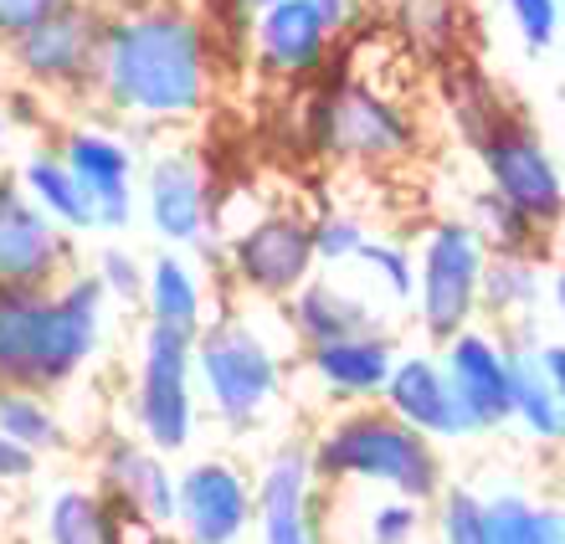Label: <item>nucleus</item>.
Wrapping results in <instances>:
<instances>
[{"label": "nucleus", "mask_w": 565, "mask_h": 544, "mask_svg": "<svg viewBox=\"0 0 565 544\" xmlns=\"http://www.w3.org/2000/svg\"><path fill=\"white\" fill-rule=\"evenodd\" d=\"M216 88V36L180 0L108 6L93 98L135 129H175L201 118Z\"/></svg>", "instance_id": "f257e3e1"}, {"label": "nucleus", "mask_w": 565, "mask_h": 544, "mask_svg": "<svg viewBox=\"0 0 565 544\" xmlns=\"http://www.w3.org/2000/svg\"><path fill=\"white\" fill-rule=\"evenodd\" d=\"M108 329V294L93 273H67L52 288L0 282V385L62 391L93 365Z\"/></svg>", "instance_id": "f03ea898"}, {"label": "nucleus", "mask_w": 565, "mask_h": 544, "mask_svg": "<svg viewBox=\"0 0 565 544\" xmlns=\"http://www.w3.org/2000/svg\"><path fill=\"white\" fill-rule=\"evenodd\" d=\"M309 462L319 488H375L417 503H431L447 488L443 447L381 401H355L329 416L309 441Z\"/></svg>", "instance_id": "7ed1b4c3"}, {"label": "nucleus", "mask_w": 565, "mask_h": 544, "mask_svg": "<svg viewBox=\"0 0 565 544\" xmlns=\"http://www.w3.org/2000/svg\"><path fill=\"white\" fill-rule=\"evenodd\" d=\"M288 365L253 319L242 313H211L195 334V391L226 431H253L278 406Z\"/></svg>", "instance_id": "20e7f679"}, {"label": "nucleus", "mask_w": 565, "mask_h": 544, "mask_svg": "<svg viewBox=\"0 0 565 544\" xmlns=\"http://www.w3.org/2000/svg\"><path fill=\"white\" fill-rule=\"evenodd\" d=\"M104 0H67L62 11L21 31L15 42L0 46V57L11 62L21 88L42 93V98H67V104H88L93 73H98V46H104Z\"/></svg>", "instance_id": "39448f33"}, {"label": "nucleus", "mask_w": 565, "mask_h": 544, "mask_svg": "<svg viewBox=\"0 0 565 544\" xmlns=\"http://www.w3.org/2000/svg\"><path fill=\"white\" fill-rule=\"evenodd\" d=\"M135 437L154 452L175 457L195 441L201 391H195V339L164 324H145L135 354V391H129Z\"/></svg>", "instance_id": "423d86ee"}, {"label": "nucleus", "mask_w": 565, "mask_h": 544, "mask_svg": "<svg viewBox=\"0 0 565 544\" xmlns=\"http://www.w3.org/2000/svg\"><path fill=\"white\" fill-rule=\"evenodd\" d=\"M313 149H324L344 164L360 170H381L396 164L417 149V118L406 114L386 88H375L365 77H340L319 93L309 114Z\"/></svg>", "instance_id": "0eeeda50"}, {"label": "nucleus", "mask_w": 565, "mask_h": 544, "mask_svg": "<svg viewBox=\"0 0 565 544\" xmlns=\"http://www.w3.org/2000/svg\"><path fill=\"white\" fill-rule=\"evenodd\" d=\"M483 263H489V247L478 242V232L468 221L447 216L431 221L427 236L417 247V288H412V303H417V329L443 344L458 329L478 324V294H483Z\"/></svg>", "instance_id": "6e6552de"}, {"label": "nucleus", "mask_w": 565, "mask_h": 544, "mask_svg": "<svg viewBox=\"0 0 565 544\" xmlns=\"http://www.w3.org/2000/svg\"><path fill=\"white\" fill-rule=\"evenodd\" d=\"M473 154L483 164L489 191H499L509 206H520L540 232H555L565 221V175L551 145L540 139V129L524 114L504 108L489 124V134L473 145Z\"/></svg>", "instance_id": "1a4fd4ad"}, {"label": "nucleus", "mask_w": 565, "mask_h": 544, "mask_svg": "<svg viewBox=\"0 0 565 544\" xmlns=\"http://www.w3.org/2000/svg\"><path fill=\"white\" fill-rule=\"evenodd\" d=\"M222 263L247 298L282 303L319 267V257H313V216L288 206L263 211V216H253L247 226L226 236Z\"/></svg>", "instance_id": "9d476101"}, {"label": "nucleus", "mask_w": 565, "mask_h": 544, "mask_svg": "<svg viewBox=\"0 0 565 544\" xmlns=\"http://www.w3.org/2000/svg\"><path fill=\"white\" fill-rule=\"evenodd\" d=\"M253 478L232 457H195L175 472V524L180 544H242L253 534Z\"/></svg>", "instance_id": "9b49d317"}, {"label": "nucleus", "mask_w": 565, "mask_h": 544, "mask_svg": "<svg viewBox=\"0 0 565 544\" xmlns=\"http://www.w3.org/2000/svg\"><path fill=\"white\" fill-rule=\"evenodd\" d=\"M67 273H77V236L31 201L21 175L0 170V282L52 288Z\"/></svg>", "instance_id": "f8f14e48"}, {"label": "nucleus", "mask_w": 565, "mask_h": 544, "mask_svg": "<svg viewBox=\"0 0 565 544\" xmlns=\"http://www.w3.org/2000/svg\"><path fill=\"white\" fill-rule=\"evenodd\" d=\"M139 206H145L149 232L160 236L164 247L211 252L216 206H211V180L191 149H160L145 164V175H139Z\"/></svg>", "instance_id": "ddd939ff"}, {"label": "nucleus", "mask_w": 565, "mask_h": 544, "mask_svg": "<svg viewBox=\"0 0 565 544\" xmlns=\"http://www.w3.org/2000/svg\"><path fill=\"white\" fill-rule=\"evenodd\" d=\"M57 154L73 164V175L83 180V191L93 201L98 232H129V221L139 211V154L124 134L104 129V124H73L57 139Z\"/></svg>", "instance_id": "4468645a"}, {"label": "nucleus", "mask_w": 565, "mask_h": 544, "mask_svg": "<svg viewBox=\"0 0 565 544\" xmlns=\"http://www.w3.org/2000/svg\"><path fill=\"white\" fill-rule=\"evenodd\" d=\"M257 544H324L319 540V478L309 441H282L253 478Z\"/></svg>", "instance_id": "2eb2a0df"}, {"label": "nucleus", "mask_w": 565, "mask_h": 544, "mask_svg": "<svg viewBox=\"0 0 565 544\" xmlns=\"http://www.w3.org/2000/svg\"><path fill=\"white\" fill-rule=\"evenodd\" d=\"M437 360H443L447 381H452V396H458L462 416L473 437L483 431L509 427V334L499 329H458L452 339L437 344Z\"/></svg>", "instance_id": "dca6fc26"}, {"label": "nucleus", "mask_w": 565, "mask_h": 544, "mask_svg": "<svg viewBox=\"0 0 565 544\" xmlns=\"http://www.w3.org/2000/svg\"><path fill=\"white\" fill-rule=\"evenodd\" d=\"M247 42H253L257 73L298 88V83L319 77V67L329 62L334 31L324 26V15L313 11L309 0H273V6L253 11Z\"/></svg>", "instance_id": "f3484780"}, {"label": "nucleus", "mask_w": 565, "mask_h": 544, "mask_svg": "<svg viewBox=\"0 0 565 544\" xmlns=\"http://www.w3.org/2000/svg\"><path fill=\"white\" fill-rule=\"evenodd\" d=\"M98 493L124 519H139L149 530L175 524V468L170 457L154 452L145 437H114L98 457Z\"/></svg>", "instance_id": "a211bd4d"}, {"label": "nucleus", "mask_w": 565, "mask_h": 544, "mask_svg": "<svg viewBox=\"0 0 565 544\" xmlns=\"http://www.w3.org/2000/svg\"><path fill=\"white\" fill-rule=\"evenodd\" d=\"M381 406L402 416L406 427H417L422 437H431L437 447H443V441H468L473 437L458 396H452V381H447L443 360H437L431 350L396 354L391 381H386V391H381Z\"/></svg>", "instance_id": "6ab92c4d"}, {"label": "nucleus", "mask_w": 565, "mask_h": 544, "mask_svg": "<svg viewBox=\"0 0 565 544\" xmlns=\"http://www.w3.org/2000/svg\"><path fill=\"white\" fill-rule=\"evenodd\" d=\"M396 354L402 350H396V339H391L386 329H360V334L309 344V350H303V370H309V381L319 385L329 401L355 406V401H381Z\"/></svg>", "instance_id": "aec40b11"}, {"label": "nucleus", "mask_w": 565, "mask_h": 544, "mask_svg": "<svg viewBox=\"0 0 565 544\" xmlns=\"http://www.w3.org/2000/svg\"><path fill=\"white\" fill-rule=\"evenodd\" d=\"M509 427L540 447H561V391L530 324H514L509 334Z\"/></svg>", "instance_id": "412c9836"}, {"label": "nucleus", "mask_w": 565, "mask_h": 544, "mask_svg": "<svg viewBox=\"0 0 565 544\" xmlns=\"http://www.w3.org/2000/svg\"><path fill=\"white\" fill-rule=\"evenodd\" d=\"M282 324H288V334L309 350V344H324V339L381 329V313H375L371 298H360L350 282L319 278V273H313V278H303L294 294L282 298Z\"/></svg>", "instance_id": "4be33fe9"}, {"label": "nucleus", "mask_w": 565, "mask_h": 544, "mask_svg": "<svg viewBox=\"0 0 565 544\" xmlns=\"http://www.w3.org/2000/svg\"><path fill=\"white\" fill-rule=\"evenodd\" d=\"M145 319L149 324H164V329H180V334H201V324H206V282H201V273H195L185 257H180V247H164L154 252L145 263Z\"/></svg>", "instance_id": "5701e85b"}, {"label": "nucleus", "mask_w": 565, "mask_h": 544, "mask_svg": "<svg viewBox=\"0 0 565 544\" xmlns=\"http://www.w3.org/2000/svg\"><path fill=\"white\" fill-rule=\"evenodd\" d=\"M15 175H21L26 195L46 211V216L57 221L62 232H73V236L98 232V216H93L88 191H83V180L73 175V164L62 160L57 149H36V154H26V164H21Z\"/></svg>", "instance_id": "b1692460"}, {"label": "nucleus", "mask_w": 565, "mask_h": 544, "mask_svg": "<svg viewBox=\"0 0 565 544\" xmlns=\"http://www.w3.org/2000/svg\"><path fill=\"white\" fill-rule=\"evenodd\" d=\"M545 298V273H540V252H489L483 263V313H493L499 324H530V313Z\"/></svg>", "instance_id": "393cba45"}, {"label": "nucleus", "mask_w": 565, "mask_h": 544, "mask_svg": "<svg viewBox=\"0 0 565 544\" xmlns=\"http://www.w3.org/2000/svg\"><path fill=\"white\" fill-rule=\"evenodd\" d=\"M0 437H11L31 457L67 452V427H62V412L52 406V391L0 385Z\"/></svg>", "instance_id": "a878e982"}, {"label": "nucleus", "mask_w": 565, "mask_h": 544, "mask_svg": "<svg viewBox=\"0 0 565 544\" xmlns=\"http://www.w3.org/2000/svg\"><path fill=\"white\" fill-rule=\"evenodd\" d=\"M344 493L360 509V519H355V540L340 544H422L431 503L402 499V493H375V488H344Z\"/></svg>", "instance_id": "bb28decb"}, {"label": "nucleus", "mask_w": 565, "mask_h": 544, "mask_svg": "<svg viewBox=\"0 0 565 544\" xmlns=\"http://www.w3.org/2000/svg\"><path fill=\"white\" fill-rule=\"evenodd\" d=\"M489 534L493 544H565V509L530 493H489Z\"/></svg>", "instance_id": "cd10ccee"}, {"label": "nucleus", "mask_w": 565, "mask_h": 544, "mask_svg": "<svg viewBox=\"0 0 565 544\" xmlns=\"http://www.w3.org/2000/svg\"><path fill=\"white\" fill-rule=\"evenodd\" d=\"M462 221L473 226L478 242H483L489 252H540V257H545V236L551 232H540L520 206H509L504 195L489 191V185L468 201V216Z\"/></svg>", "instance_id": "c85d7f7f"}, {"label": "nucleus", "mask_w": 565, "mask_h": 544, "mask_svg": "<svg viewBox=\"0 0 565 544\" xmlns=\"http://www.w3.org/2000/svg\"><path fill=\"white\" fill-rule=\"evenodd\" d=\"M114 509L98 488H62L46 503V544H108Z\"/></svg>", "instance_id": "c756f323"}, {"label": "nucleus", "mask_w": 565, "mask_h": 544, "mask_svg": "<svg viewBox=\"0 0 565 544\" xmlns=\"http://www.w3.org/2000/svg\"><path fill=\"white\" fill-rule=\"evenodd\" d=\"M447 108H452V124H458L462 145L473 149L478 139L489 134V124L504 114L509 104L499 98V88L478 73L473 62H452V67H447Z\"/></svg>", "instance_id": "7c9ffc66"}, {"label": "nucleus", "mask_w": 565, "mask_h": 544, "mask_svg": "<svg viewBox=\"0 0 565 544\" xmlns=\"http://www.w3.org/2000/svg\"><path fill=\"white\" fill-rule=\"evenodd\" d=\"M431 509H437V540L443 544H493L489 534V503H483V493H473V488H452L447 483L437 499H431Z\"/></svg>", "instance_id": "2f4dec72"}, {"label": "nucleus", "mask_w": 565, "mask_h": 544, "mask_svg": "<svg viewBox=\"0 0 565 544\" xmlns=\"http://www.w3.org/2000/svg\"><path fill=\"white\" fill-rule=\"evenodd\" d=\"M365 273H371L381 288H386L396 303H412V288H417V252L406 242H391V236H371L355 257Z\"/></svg>", "instance_id": "473e14b6"}, {"label": "nucleus", "mask_w": 565, "mask_h": 544, "mask_svg": "<svg viewBox=\"0 0 565 544\" xmlns=\"http://www.w3.org/2000/svg\"><path fill=\"white\" fill-rule=\"evenodd\" d=\"M402 21L412 46L427 57H447L458 46V6L452 0H402Z\"/></svg>", "instance_id": "72a5a7b5"}, {"label": "nucleus", "mask_w": 565, "mask_h": 544, "mask_svg": "<svg viewBox=\"0 0 565 544\" xmlns=\"http://www.w3.org/2000/svg\"><path fill=\"white\" fill-rule=\"evenodd\" d=\"M365 242H371V226L355 211H324V216H313V257H319V267H350Z\"/></svg>", "instance_id": "f704fd0d"}, {"label": "nucleus", "mask_w": 565, "mask_h": 544, "mask_svg": "<svg viewBox=\"0 0 565 544\" xmlns=\"http://www.w3.org/2000/svg\"><path fill=\"white\" fill-rule=\"evenodd\" d=\"M93 278H98V288L108 294V303H139V298H145V263H139L124 242L98 247V257H93Z\"/></svg>", "instance_id": "c9c22d12"}, {"label": "nucleus", "mask_w": 565, "mask_h": 544, "mask_svg": "<svg viewBox=\"0 0 565 544\" xmlns=\"http://www.w3.org/2000/svg\"><path fill=\"white\" fill-rule=\"evenodd\" d=\"M509 21L520 26L530 52H551L561 36V0H504Z\"/></svg>", "instance_id": "e433bc0d"}, {"label": "nucleus", "mask_w": 565, "mask_h": 544, "mask_svg": "<svg viewBox=\"0 0 565 544\" xmlns=\"http://www.w3.org/2000/svg\"><path fill=\"white\" fill-rule=\"evenodd\" d=\"M62 6H67V0H0V46L15 42L21 31H31L36 21L62 11Z\"/></svg>", "instance_id": "4c0bfd02"}, {"label": "nucleus", "mask_w": 565, "mask_h": 544, "mask_svg": "<svg viewBox=\"0 0 565 544\" xmlns=\"http://www.w3.org/2000/svg\"><path fill=\"white\" fill-rule=\"evenodd\" d=\"M42 468V457H31L26 447H15L11 437H0V483H26Z\"/></svg>", "instance_id": "58836bf2"}, {"label": "nucleus", "mask_w": 565, "mask_h": 544, "mask_svg": "<svg viewBox=\"0 0 565 544\" xmlns=\"http://www.w3.org/2000/svg\"><path fill=\"white\" fill-rule=\"evenodd\" d=\"M309 6L324 15V26L334 31V36H344L350 21H355V11H360V0H309Z\"/></svg>", "instance_id": "ea45409f"}, {"label": "nucleus", "mask_w": 565, "mask_h": 544, "mask_svg": "<svg viewBox=\"0 0 565 544\" xmlns=\"http://www.w3.org/2000/svg\"><path fill=\"white\" fill-rule=\"evenodd\" d=\"M545 350V365L555 375V391H561V447H565V344H540Z\"/></svg>", "instance_id": "a19ab883"}, {"label": "nucleus", "mask_w": 565, "mask_h": 544, "mask_svg": "<svg viewBox=\"0 0 565 544\" xmlns=\"http://www.w3.org/2000/svg\"><path fill=\"white\" fill-rule=\"evenodd\" d=\"M551 298H555V313L565 319V267H555V278H551Z\"/></svg>", "instance_id": "79ce46f5"}, {"label": "nucleus", "mask_w": 565, "mask_h": 544, "mask_svg": "<svg viewBox=\"0 0 565 544\" xmlns=\"http://www.w3.org/2000/svg\"><path fill=\"white\" fill-rule=\"evenodd\" d=\"M11 139V118H6V108H0V145Z\"/></svg>", "instance_id": "37998d69"}, {"label": "nucleus", "mask_w": 565, "mask_h": 544, "mask_svg": "<svg viewBox=\"0 0 565 544\" xmlns=\"http://www.w3.org/2000/svg\"><path fill=\"white\" fill-rule=\"evenodd\" d=\"M242 11H263V6H273V0H237Z\"/></svg>", "instance_id": "c03bdc74"}]
</instances>
